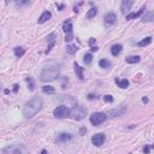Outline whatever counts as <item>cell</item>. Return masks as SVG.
<instances>
[{
	"label": "cell",
	"instance_id": "cell-15",
	"mask_svg": "<svg viewBox=\"0 0 154 154\" xmlns=\"http://www.w3.org/2000/svg\"><path fill=\"white\" fill-rule=\"evenodd\" d=\"M116 83L118 84L119 88H123V89H125L129 87V81L127 78H123V79H119V78H116Z\"/></svg>",
	"mask_w": 154,
	"mask_h": 154
},
{
	"label": "cell",
	"instance_id": "cell-21",
	"mask_svg": "<svg viewBox=\"0 0 154 154\" xmlns=\"http://www.w3.org/2000/svg\"><path fill=\"white\" fill-rule=\"evenodd\" d=\"M24 53H25V49H24L23 47H16V48H15V56H16L17 58L23 57Z\"/></svg>",
	"mask_w": 154,
	"mask_h": 154
},
{
	"label": "cell",
	"instance_id": "cell-1",
	"mask_svg": "<svg viewBox=\"0 0 154 154\" xmlns=\"http://www.w3.org/2000/svg\"><path fill=\"white\" fill-rule=\"evenodd\" d=\"M42 105H44V101H42V99L39 98V96L33 98L32 100H29L27 104L24 105V107H23V116H24V118H27V119L33 118L37 113V112L41 111Z\"/></svg>",
	"mask_w": 154,
	"mask_h": 154
},
{
	"label": "cell",
	"instance_id": "cell-25",
	"mask_svg": "<svg viewBox=\"0 0 154 154\" xmlns=\"http://www.w3.org/2000/svg\"><path fill=\"white\" fill-rule=\"evenodd\" d=\"M42 90H44V93H48V94H53L54 93V88L52 86H44L42 87Z\"/></svg>",
	"mask_w": 154,
	"mask_h": 154
},
{
	"label": "cell",
	"instance_id": "cell-31",
	"mask_svg": "<svg viewBox=\"0 0 154 154\" xmlns=\"http://www.w3.org/2000/svg\"><path fill=\"white\" fill-rule=\"evenodd\" d=\"M94 44H95V39H94V37H91V39L89 40V45H90V46H93Z\"/></svg>",
	"mask_w": 154,
	"mask_h": 154
},
{
	"label": "cell",
	"instance_id": "cell-2",
	"mask_svg": "<svg viewBox=\"0 0 154 154\" xmlns=\"http://www.w3.org/2000/svg\"><path fill=\"white\" fill-rule=\"evenodd\" d=\"M60 74V68L57 64H49L47 66H45L41 71L40 75V79L42 82H52L56 81L57 77H59Z\"/></svg>",
	"mask_w": 154,
	"mask_h": 154
},
{
	"label": "cell",
	"instance_id": "cell-14",
	"mask_svg": "<svg viewBox=\"0 0 154 154\" xmlns=\"http://www.w3.org/2000/svg\"><path fill=\"white\" fill-rule=\"evenodd\" d=\"M122 49H123L122 45H119V44H117V45H113V46L111 47V53H112V56L117 57V56H119V53L122 52Z\"/></svg>",
	"mask_w": 154,
	"mask_h": 154
},
{
	"label": "cell",
	"instance_id": "cell-26",
	"mask_svg": "<svg viewBox=\"0 0 154 154\" xmlns=\"http://www.w3.org/2000/svg\"><path fill=\"white\" fill-rule=\"evenodd\" d=\"M15 1V4L17 5V6H24V5H27L30 0H13Z\"/></svg>",
	"mask_w": 154,
	"mask_h": 154
},
{
	"label": "cell",
	"instance_id": "cell-27",
	"mask_svg": "<svg viewBox=\"0 0 154 154\" xmlns=\"http://www.w3.org/2000/svg\"><path fill=\"white\" fill-rule=\"evenodd\" d=\"M84 63L86 64H90L91 63V60H93V57H91V54L90 53H87V54H84Z\"/></svg>",
	"mask_w": 154,
	"mask_h": 154
},
{
	"label": "cell",
	"instance_id": "cell-3",
	"mask_svg": "<svg viewBox=\"0 0 154 154\" xmlns=\"http://www.w3.org/2000/svg\"><path fill=\"white\" fill-rule=\"evenodd\" d=\"M63 30L65 33V41L66 42H70V41L74 39V35H72V20L66 19L63 23Z\"/></svg>",
	"mask_w": 154,
	"mask_h": 154
},
{
	"label": "cell",
	"instance_id": "cell-29",
	"mask_svg": "<svg viewBox=\"0 0 154 154\" xmlns=\"http://www.w3.org/2000/svg\"><path fill=\"white\" fill-rule=\"evenodd\" d=\"M5 150L6 152H12V153H20V152H22L20 148H6Z\"/></svg>",
	"mask_w": 154,
	"mask_h": 154
},
{
	"label": "cell",
	"instance_id": "cell-9",
	"mask_svg": "<svg viewBox=\"0 0 154 154\" xmlns=\"http://www.w3.org/2000/svg\"><path fill=\"white\" fill-rule=\"evenodd\" d=\"M71 139H72V135L69 134V132H61V134H59L56 139V142L58 143H65L68 141H70Z\"/></svg>",
	"mask_w": 154,
	"mask_h": 154
},
{
	"label": "cell",
	"instance_id": "cell-12",
	"mask_svg": "<svg viewBox=\"0 0 154 154\" xmlns=\"http://www.w3.org/2000/svg\"><path fill=\"white\" fill-rule=\"evenodd\" d=\"M125 112V108L124 107H118V108H115V110H111L108 112V115L111 117H120L123 116V113Z\"/></svg>",
	"mask_w": 154,
	"mask_h": 154
},
{
	"label": "cell",
	"instance_id": "cell-17",
	"mask_svg": "<svg viewBox=\"0 0 154 154\" xmlns=\"http://www.w3.org/2000/svg\"><path fill=\"white\" fill-rule=\"evenodd\" d=\"M150 42H152V36H148V37H146V39L141 40L140 42H137V46H139V47H145V46H148Z\"/></svg>",
	"mask_w": 154,
	"mask_h": 154
},
{
	"label": "cell",
	"instance_id": "cell-4",
	"mask_svg": "<svg viewBox=\"0 0 154 154\" xmlns=\"http://www.w3.org/2000/svg\"><path fill=\"white\" fill-rule=\"evenodd\" d=\"M106 119H107L106 113H102V112H95V113H93L90 116V123L95 127L102 124Z\"/></svg>",
	"mask_w": 154,
	"mask_h": 154
},
{
	"label": "cell",
	"instance_id": "cell-28",
	"mask_svg": "<svg viewBox=\"0 0 154 154\" xmlns=\"http://www.w3.org/2000/svg\"><path fill=\"white\" fill-rule=\"evenodd\" d=\"M27 82H28V86H29V89L30 90H34V82L32 79V77H27Z\"/></svg>",
	"mask_w": 154,
	"mask_h": 154
},
{
	"label": "cell",
	"instance_id": "cell-36",
	"mask_svg": "<svg viewBox=\"0 0 154 154\" xmlns=\"http://www.w3.org/2000/svg\"><path fill=\"white\" fill-rule=\"evenodd\" d=\"M142 101L145 102V104H147V102H148V98H143V99H142Z\"/></svg>",
	"mask_w": 154,
	"mask_h": 154
},
{
	"label": "cell",
	"instance_id": "cell-30",
	"mask_svg": "<svg viewBox=\"0 0 154 154\" xmlns=\"http://www.w3.org/2000/svg\"><path fill=\"white\" fill-rule=\"evenodd\" d=\"M104 100H105V102H112L113 101V98H112V95H105Z\"/></svg>",
	"mask_w": 154,
	"mask_h": 154
},
{
	"label": "cell",
	"instance_id": "cell-6",
	"mask_svg": "<svg viewBox=\"0 0 154 154\" xmlns=\"http://www.w3.org/2000/svg\"><path fill=\"white\" fill-rule=\"evenodd\" d=\"M70 115H71V117H72L75 120H81V119H83L86 117L87 112H86V110L82 106H77L72 111H70Z\"/></svg>",
	"mask_w": 154,
	"mask_h": 154
},
{
	"label": "cell",
	"instance_id": "cell-38",
	"mask_svg": "<svg viewBox=\"0 0 154 154\" xmlns=\"http://www.w3.org/2000/svg\"><path fill=\"white\" fill-rule=\"evenodd\" d=\"M57 7H58V8H63L64 5H58V4H57Z\"/></svg>",
	"mask_w": 154,
	"mask_h": 154
},
{
	"label": "cell",
	"instance_id": "cell-22",
	"mask_svg": "<svg viewBox=\"0 0 154 154\" xmlns=\"http://www.w3.org/2000/svg\"><path fill=\"white\" fill-rule=\"evenodd\" d=\"M98 15V8L96 7H91L90 10H89V11L87 12V18H93V17H95Z\"/></svg>",
	"mask_w": 154,
	"mask_h": 154
},
{
	"label": "cell",
	"instance_id": "cell-18",
	"mask_svg": "<svg viewBox=\"0 0 154 154\" xmlns=\"http://www.w3.org/2000/svg\"><path fill=\"white\" fill-rule=\"evenodd\" d=\"M125 60L129 64H135V63H139L140 61V57L139 56H130V57L125 58Z\"/></svg>",
	"mask_w": 154,
	"mask_h": 154
},
{
	"label": "cell",
	"instance_id": "cell-11",
	"mask_svg": "<svg viewBox=\"0 0 154 154\" xmlns=\"http://www.w3.org/2000/svg\"><path fill=\"white\" fill-rule=\"evenodd\" d=\"M116 20H117V16L113 13V12H110L105 16V24L106 25H113L116 23Z\"/></svg>",
	"mask_w": 154,
	"mask_h": 154
},
{
	"label": "cell",
	"instance_id": "cell-13",
	"mask_svg": "<svg viewBox=\"0 0 154 154\" xmlns=\"http://www.w3.org/2000/svg\"><path fill=\"white\" fill-rule=\"evenodd\" d=\"M52 17V13H51L49 11H45L42 15H41L40 17H39V19H37V22L40 23V24H44V23H46L47 20Z\"/></svg>",
	"mask_w": 154,
	"mask_h": 154
},
{
	"label": "cell",
	"instance_id": "cell-33",
	"mask_svg": "<svg viewBox=\"0 0 154 154\" xmlns=\"http://www.w3.org/2000/svg\"><path fill=\"white\" fill-rule=\"evenodd\" d=\"M98 49H99V48H98V46H93V47H91V52H96Z\"/></svg>",
	"mask_w": 154,
	"mask_h": 154
},
{
	"label": "cell",
	"instance_id": "cell-20",
	"mask_svg": "<svg viewBox=\"0 0 154 154\" xmlns=\"http://www.w3.org/2000/svg\"><path fill=\"white\" fill-rule=\"evenodd\" d=\"M77 51H78V47L76 45H68V47H66V52L69 54H75Z\"/></svg>",
	"mask_w": 154,
	"mask_h": 154
},
{
	"label": "cell",
	"instance_id": "cell-19",
	"mask_svg": "<svg viewBox=\"0 0 154 154\" xmlns=\"http://www.w3.org/2000/svg\"><path fill=\"white\" fill-rule=\"evenodd\" d=\"M75 72L77 75V77H79L81 79H83V68L75 64Z\"/></svg>",
	"mask_w": 154,
	"mask_h": 154
},
{
	"label": "cell",
	"instance_id": "cell-7",
	"mask_svg": "<svg viewBox=\"0 0 154 154\" xmlns=\"http://www.w3.org/2000/svg\"><path fill=\"white\" fill-rule=\"evenodd\" d=\"M135 0H122V5H120V10H122V13L125 15L129 12V10L131 8V6L134 5Z\"/></svg>",
	"mask_w": 154,
	"mask_h": 154
},
{
	"label": "cell",
	"instance_id": "cell-24",
	"mask_svg": "<svg viewBox=\"0 0 154 154\" xmlns=\"http://www.w3.org/2000/svg\"><path fill=\"white\" fill-rule=\"evenodd\" d=\"M153 12H148L147 15L143 16L142 18V22H153Z\"/></svg>",
	"mask_w": 154,
	"mask_h": 154
},
{
	"label": "cell",
	"instance_id": "cell-35",
	"mask_svg": "<svg viewBox=\"0 0 154 154\" xmlns=\"http://www.w3.org/2000/svg\"><path fill=\"white\" fill-rule=\"evenodd\" d=\"M13 87H15L13 88V91H15V93H17V91H18V84H15Z\"/></svg>",
	"mask_w": 154,
	"mask_h": 154
},
{
	"label": "cell",
	"instance_id": "cell-5",
	"mask_svg": "<svg viewBox=\"0 0 154 154\" xmlns=\"http://www.w3.org/2000/svg\"><path fill=\"white\" fill-rule=\"evenodd\" d=\"M53 115H54L56 118H66V117L70 116V108L64 106V105L58 106V107L54 108Z\"/></svg>",
	"mask_w": 154,
	"mask_h": 154
},
{
	"label": "cell",
	"instance_id": "cell-16",
	"mask_svg": "<svg viewBox=\"0 0 154 154\" xmlns=\"http://www.w3.org/2000/svg\"><path fill=\"white\" fill-rule=\"evenodd\" d=\"M143 11H145V7H142L139 12H134V13H129V15H127V19L128 20H130V19H134V18H137L139 16H141L142 13H143Z\"/></svg>",
	"mask_w": 154,
	"mask_h": 154
},
{
	"label": "cell",
	"instance_id": "cell-23",
	"mask_svg": "<svg viewBox=\"0 0 154 154\" xmlns=\"http://www.w3.org/2000/svg\"><path fill=\"white\" fill-rule=\"evenodd\" d=\"M99 65H100V68H102V69H108L110 66H111V63L108 60H106V59H101L100 61H99Z\"/></svg>",
	"mask_w": 154,
	"mask_h": 154
},
{
	"label": "cell",
	"instance_id": "cell-10",
	"mask_svg": "<svg viewBox=\"0 0 154 154\" xmlns=\"http://www.w3.org/2000/svg\"><path fill=\"white\" fill-rule=\"evenodd\" d=\"M56 37H57V35L54 34V33H52V34H49L48 36H47V40H48V47H47V49H46V54H48L49 52H51V49L53 48V46L56 45Z\"/></svg>",
	"mask_w": 154,
	"mask_h": 154
},
{
	"label": "cell",
	"instance_id": "cell-32",
	"mask_svg": "<svg viewBox=\"0 0 154 154\" xmlns=\"http://www.w3.org/2000/svg\"><path fill=\"white\" fill-rule=\"evenodd\" d=\"M88 99H91V100H93V99H99V96H95V95H93V94H89V95H88Z\"/></svg>",
	"mask_w": 154,
	"mask_h": 154
},
{
	"label": "cell",
	"instance_id": "cell-34",
	"mask_svg": "<svg viewBox=\"0 0 154 154\" xmlns=\"http://www.w3.org/2000/svg\"><path fill=\"white\" fill-rule=\"evenodd\" d=\"M143 152H145V153H149V147L148 146L145 147V148H143Z\"/></svg>",
	"mask_w": 154,
	"mask_h": 154
},
{
	"label": "cell",
	"instance_id": "cell-8",
	"mask_svg": "<svg viewBox=\"0 0 154 154\" xmlns=\"http://www.w3.org/2000/svg\"><path fill=\"white\" fill-rule=\"evenodd\" d=\"M104 142H105V135L104 134H96V135H94L93 137H91V143H93L94 146H96V147H100V146H102L104 145Z\"/></svg>",
	"mask_w": 154,
	"mask_h": 154
},
{
	"label": "cell",
	"instance_id": "cell-39",
	"mask_svg": "<svg viewBox=\"0 0 154 154\" xmlns=\"http://www.w3.org/2000/svg\"><path fill=\"white\" fill-rule=\"evenodd\" d=\"M5 1H6V3H10V1H11V0H5Z\"/></svg>",
	"mask_w": 154,
	"mask_h": 154
},
{
	"label": "cell",
	"instance_id": "cell-37",
	"mask_svg": "<svg viewBox=\"0 0 154 154\" xmlns=\"http://www.w3.org/2000/svg\"><path fill=\"white\" fill-rule=\"evenodd\" d=\"M84 132H86V129H84V128H82V129H81V135H83Z\"/></svg>",
	"mask_w": 154,
	"mask_h": 154
}]
</instances>
